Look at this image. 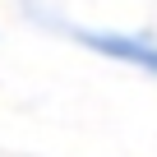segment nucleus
<instances>
[{
  "label": "nucleus",
  "mask_w": 157,
  "mask_h": 157,
  "mask_svg": "<svg viewBox=\"0 0 157 157\" xmlns=\"http://www.w3.org/2000/svg\"><path fill=\"white\" fill-rule=\"evenodd\" d=\"M60 28L78 46H88V51H97L116 65H134V69L157 78V42L152 37H143V33H102V28H78V23H60Z\"/></svg>",
  "instance_id": "nucleus-1"
}]
</instances>
